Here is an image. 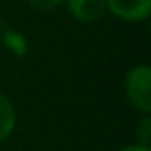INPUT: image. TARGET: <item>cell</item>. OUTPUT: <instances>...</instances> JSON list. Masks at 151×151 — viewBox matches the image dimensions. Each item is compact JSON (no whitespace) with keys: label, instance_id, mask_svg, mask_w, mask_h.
Instances as JSON below:
<instances>
[{"label":"cell","instance_id":"1","mask_svg":"<svg viewBox=\"0 0 151 151\" xmlns=\"http://www.w3.org/2000/svg\"><path fill=\"white\" fill-rule=\"evenodd\" d=\"M124 93L132 107L142 114L151 112V68L146 64L133 66L126 71Z\"/></svg>","mask_w":151,"mask_h":151},{"label":"cell","instance_id":"2","mask_svg":"<svg viewBox=\"0 0 151 151\" xmlns=\"http://www.w3.org/2000/svg\"><path fill=\"white\" fill-rule=\"evenodd\" d=\"M107 9L121 20L142 22L149 18L151 0H107Z\"/></svg>","mask_w":151,"mask_h":151},{"label":"cell","instance_id":"3","mask_svg":"<svg viewBox=\"0 0 151 151\" xmlns=\"http://www.w3.org/2000/svg\"><path fill=\"white\" fill-rule=\"evenodd\" d=\"M66 2L71 16L82 23L96 22L107 11V0H66Z\"/></svg>","mask_w":151,"mask_h":151},{"label":"cell","instance_id":"4","mask_svg":"<svg viewBox=\"0 0 151 151\" xmlns=\"http://www.w3.org/2000/svg\"><path fill=\"white\" fill-rule=\"evenodd\" d=\"M14 124H16L14 107L4 94H0V142L6 140L13 133Z\"/></svg>","mask_w":151,"mask_h":151},{"label":"cell","instance_id":"5","mask_svg":"<svg viewBox=\"0 0 151 151\" xmlns=\"http://www.w3.org/2000/svg\"><path fill=\"white\" fill-rule=\"evenodd\" d=\"M2 41H4L6 48L9 52H13L14 55H18V57H23L29 52L27 37L23 34H20L18 30H14V29H6L4 34H2Z\"/></svg>","mask_w":151,"mask_h":151},{"label":"cell","instance_id":"6","mask_svg":"<svg viewBox=\"0 0 151 151\" xmlns=\"http://www.w3.org/2000/svg\"><path fill=\"white\" fill-rule=\"evenodd\" d=\"M137 140L140 146L149 147V140H151V119L149 116H144L142 121L137 126Z\"/></svg>","mask_w":151,"mask_h":151},{"label":"cell","instance_id":"7","mask_svg":"<svg viewBox=\"0 0 151 151\" xmlns=\"http://www.w3.org/2000/svg\"><path fill=\"white\" fill-rule=\"evenodd\" d=\"M64 0H29V4L36 9V11H41V13H48V11H53L57 9Z\"/></svg>","mask_w":151,"mask_h":151},{"label":"cell","instance_id":"8","mask_svg":"<svg viewBox=\"0 0 151 151\" xmlns=\"http://www.w3.org/2000/svg\"><path fill=\"white\" fill-rule=\"evenodd\" d=\"M119 151H149V147H146V146H140V144H130V146H124V147H121Z\"/></svg>","mask_w":151,"mask_h":151}]
</instances>
